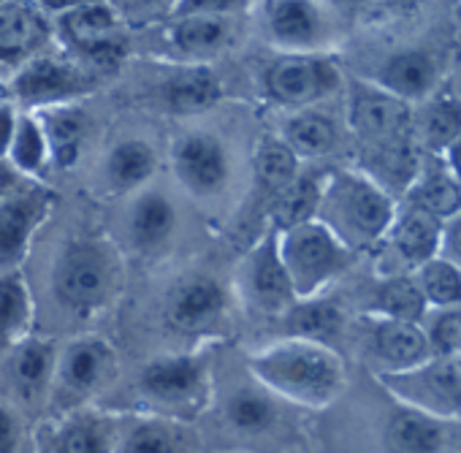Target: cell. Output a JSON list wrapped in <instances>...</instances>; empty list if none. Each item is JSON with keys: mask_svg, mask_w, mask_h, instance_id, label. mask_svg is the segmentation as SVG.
Listing matches in <instances>:
<instances>
[{"mask_svg": "<svg viewBox=\"0 0 461 453\" xmlns=\"http://www.w3.org/2000/svg\"><path fill=\"white\" fill-rule=\"evenodd\" d=\"M250 375L258 385L288 404L323 410L334 404L345 385V358L323 342L285 337L250 353Z\"/></svg>", "mask_w": 461, "mask_h": 453, "instance_id": "cell-1", "label": "cell"}, {"mask_svg": "<svg viewBox=\"0 0 461 453\" xmlns=\"http://www.w3.org/2000/svg\"><path fill=\"white\" fill-rule=\"evenodd\" d=\"M399 204L366 171H334L326 177L315 209V220L353 253L372 250L388 234Z\"/></svg>", "mask_w": 461, "mask_h": 453, "instance_id": "cell-2", "label": "cell"}, {"mask_svg": "<svg viewBox=\"0 0 461 453\" xmlns=\"http://www.w3.org/2000/svg\"><path fill=\"white\" fill-rule=\"evenodd\" d=\"M277 242L296 302L321 296L353 267L356 258V253L348 250L315 217L277 231Z\"/></svg>", "mask_w": 461, "mask_h": 453, "instance_id": "cell-3", "label": "cell"}, {"mask_svg": "<svg viewBox=\"0 0 461 453\" xmlns=\"http://www.w3.org/2000/svg\"><path fill=\"white\" fill-rule=\"evenodd\" d=\"M139 394L147 412L185 421L212 399V361L206 353L155 356L139 372Z\"/></svg>", "mask_w": 461, "mask_h": 453, "instance_id": "cell-4", "label": "cell"}, {"mask_svg": "<svg viewBox=\"0 0 461 453\" xmlns=\"http://www.w3.org/2000/svg\"><path fill=\"white\" fill-rule=\"evenodd\" d=\"M120 277L117 253L101 240L68 245L55 267V296L63 307L90 315L101 310Z\"/></svg>", "mask_w": 461, "mask_h": 453, "instance_id": "cell-5", "label": "cell"}, {"mask_svg": "<svg viewBox=\"0 0 461 453\" xmlns=\"http://www.w3.org/2000/svg\"><path fill=\"white\" fill-rule=\"evenodd\" d=\"M396 404L426 412L437 421H461V358L431 356L410 369L375 375Z\"/></svg>", "mask_w": 461, "mask_h": 453, "instance_id": "cell-6", "label": "cell"}, {"mask_svg": "<svg viewBox=\"0 0 461 453\" xmlns=\"http://www.w3.org/2000/svg\"><path fill=\"white\" fill-rule=\"evenodd\" d=\"M348 122L366 149L385 155L391 163L407 149V136L412 131V106L383 93L372 82H353Z\"/></svg>", "mask_w": 461, "mask_h": 453, "instance_id": "cell-7", "label": "cell"}, {"mask_svg": "<svg viewBox=\"0 0 461 453\" xmlns=\"http://www.w3.org/2000/svg\"><path fill=\"white\" fill-rule=\"evenodd\" d=\"M117 369V353L104 337H77L66 348H58V364L52 388L60 404H85L98 388H104Z\"/></svg>", "mask_w": 461, "mask_h": 453, "instance_id": "cell-8", "label": "cell"}, {"mask_svg": "<svg viewBox=\"0 0 461 453\" xmlns=\"http://www.w3.org/2000/svg\"><path fill=\"white\" fill-rule=\"evenodd\" d=\"M342 85L337 66L323 55H283L267 71V93L272 101L294 109H310Z\"/></svg>", "mask_w": 461, "mask_h": 453, "instance_id": "cell-9", "label": "cell"}, {"mask_svg": "<svg viewBox=\"0 0 461 453\" xmlns=\"http://www.w3.org/2000/svg\"><path fill=\"white\" fill-rule=\"evenodd\" d=\"M361 345L375 375L402 372L431 358V348L420 323L393 321L369 313L361 321Z\"/></svg>", "mask_w": 461, "mask_h": 453, "instance_id": "cell-10", "label": "cell"}, {"mask_svg": "<svg viewBox=\"0 0 461 453\" xmlns=\"http://www.w3.org/2000/svg\"><path fill=\"white\" fill-rule=\"evenodd\" d=\"M171 168L195 198H212L225 190L230 177L228 149L209 133H185L171 144Z\"/></svg>", "mask_w": 461, "mask_h": 453, "instance_id": "cell-11", "label": "cell"}, {"mask_svg": "<svg viewBox=\"0 0 461 453\" xmlns=\"http://www.w3.org/2000/svg\"><path fill=\"white\" fill-rule=\"evenodd\" d=\"M93 87L90 77L77 66L58 58H31L17 71L12 90L20 104L31 109H47L60 104H74Z\"/></svg>", "mask_w": 461, "mask_h": 453, "instance_id": "cell-12", "label": "cell"}, {"mask_svg": "<svg viewBox=\"0 0 461 453\" xmlns=\"http://www.w3.org/2000/svg\"><path fill=\"white\" fill-rule=\"evenodd\" d=\"M60 36L71 41L85 58L98 66H114L125 55V39L120 36V17L106 0H90L58 20Z\"/></svg>", "mask_w": 461, "mask_h": 453, "instance_id": "cell-13", "label": "cell"}, {"mask_svg": "<svg viewBox=\"0 0 461 453\" xmlns=\"http://www.w3.org/2000/svg\"><path fill=\"white\" fill-rule=\"evenodd\" d=\"M269 36L285 55H321L331 20L321 0H269Z\"/></svg>", "mask_w": 461, "mask_h": 453, "instance_id": "cell-14", "label": "cell"}, {"mask_svg": "<svg viewBox=\"0 0 461 453\" xmlns=\"http://www.w3.org/2000/svg\"><path fill=\"white\" fill-rule=\"evenodd\" d=\"M242 285L248 299L264 313H285L296 302L288 272L280 258L277 229H272L245 258Z\"/></svg>", "mask_w": 461, "mask_h": 453, "instance_id": "cell-15", "label": "cell"}, {"mask_svg": "<svg viewBox=\"0 0 461 453\" xmlns=\"http://www.w3.org/2000/svg\"><path fill=\"white\" fill-rule=\"evenodd\" d=\"M47 212L50 201L41 193H6L0 198V275L20 272Z\"/></svg>", "mask_w": 461, "mask_h": 453, "instance_id": "cell-16", "label": "cell"}, {"mask_svg": "<svg viewBox=\"0 0 461 453\" xmlns=\"http://www.w3.org/2000/svg\"><path fill=\"white\" fill-rule=\"evenodd\" d=\"M442 225L445 222L439 217H434L423 209H415L407 204L396 209L391 229L380 242L396 256V261H399L396 272H415L420 264L439 256Z\"/></svg>", "mask_w": 461, "mask_h": 453, "instance_id": "cell-17", "label": "cell"}, {"mask_svg": "<svg viewBox=\"0 0 461 453\" xmlns=\"http://www.w3.org/2000/svg\"><path fill=\"white\" fill-rule=\"evenodd\" d=\"M439 63L423 50H404L380 63V68L366 79L383 93L404 101L407 106L423 104L439 90Z\"/></svg>", "mask_w": 461, "mask_h": 453, "instance_id": "cell-18", "label": "cell"}, {"mask_svg": "<svg viewBox=\"0 0 461 453\" xmlns=\"http://www.w3.org/2000/svg\"><path fill=\"white\" fill-rule=\"evenodd\" d=\"M114 453H201V437L185 421L141 412L114 431Z\"/></svg>", "mask_w": 461, "mask_h": 453, "instance_id": "cell-19", "label": "cell"}, {"mask_svg": "<svg viewBox=\"0 0 461 453\" xmlns=\"http://www.w3.org/2000/svg\"><path fill=\"white\" fill-rule=\"evenodd\" d=\"M228 310V296L222 285L212 277H187L179 283L168 299V323L182 334H203L214 329Z\"/></svg>", "mask_w": 461, "mask_h": 453, "instance_id": "cell-20", "label": "cell"}, {"mask_svg": "<svg viewBox=\"0 0 461 453\" xmlns=\"http://www.w3.org/2000/svg\"><path fill=\"white\" fill-rule=\"evenodd\" d=\"M404 204L423 209L442 222L453 217L461 209V185L458 179L447 171L439 155H429L420 160L415 168L410 185L404 187Z\"/></svg>", "mask_w": 461, "mask_h": 453, "instance_id": "cell-21", "label": "cell"}, {"mask_svg": "<svg viewBox=\"0 0 461 453\" xmlns=\"http://www.w3.org/2000/svg\"><path fill=\"white\" fill-rule=\"evenodd\" d=\"M55 364H58V348L52 340L25 337L12 348L9 375L23 402L33 404L47 399V394L52 391Z\"/></svg>", "mask_w": 461, "mask_h": 453, "instance_id": "cell-22", "label": "cell"}, {"mask_svg": "<svg viewBox=\"0 0 461 453\" xmlns=\"http://www.w3.org/2000/svg\"><path fill=\"white\" fill-rule=\"evenodd\" d=\"M280 402L256 380L250 385H240L228 394L222 404L225 423L234 434L242 437H267L280 426Z\"/></svg>", "mask_w": 461, "mask_h": 453, "instance_id": "cell-23", "label": "cell"}, {"mask_svg": "<svg viewBox=\"0 0 461 453\" xmlns=\"http://www.w3.org/2000/svg\"><path fill=\"white\" fill-rule=\"evenodd\" d=\"M445 439V421L404 404H396L383 431L388 453H442Z\"/></svg>", "mask_w": 461, "mask_h": 453, "instance_id": "cell-24", "label": "cell"}, {"mask_svg": "<svg viewBox=\"0 0 461 453\" xmlns=\"http://www.w3.org/2000/svg\"><path fill=\"white\" fill-rule=\"evenodd\" d=\"M176 229V206L163 190H141L131 206L128 234L136 250L163 248Z\"/></svg>", "mask_w": 461, "mask_h": 453, "instance_id": "cell-25", "label": "cell"}, {"mask_svg": "<svg viewBox=\"0 0 461 453\" xmlns=\"http://www.w3.org/2000/svg\"><path fill=\"white\" fill-rule=\"evenodd\" d=\"M50 149V163L58 168H68L79 160L87 117L79 106L74 104H60V106H47L33 112Z\"/></svg>", "mask_w": 461, "mask_h": 453, "instance_id": "cell-26", "label": "cell"}, {"mask_svg": "<svg viewBox=\"0 0 461 453\" xmlns=\"http://www.w3.org/2000/svg\"><path fill=\"white\" fill-rule=\"evenodd\" d=\"M412 128H418V136L429 155H442L461 133V98L456 93L437 90L415 106Z\"/></svg>", "mask_w": 461, "mask_h": 453, "instance_id": "cell-27", "label": "cell"}, {"mask_svg": "<svg viewBox=\"0 0 461 453\" xmlns=\"http://www.w3.org/2000/svg\"><path fill=\"white\" fill-rule=\"evenodd\" d=\"M299 160H312V158H323L329 152L337 149L339 144V128L337 122L318 112V109H299L294 117H288L283 136H280Z\"/></svg>", "mask_w": 461, "mask_h": 453, "instance_id": "cell-28", "label": "cell"}, {"mask_svg": "<svg viewBox=\"0 0 461 453\" xmlns=\"http://www.w3.org/2000/svg\"><path fill=\"white\" fill-rule=\"evenodd\" d=\"M155 168H158L155 149L141 139H125V141L112 147L104 171H106L112 190L131 193V190L144 187L152 179Z\"/></svg>", "mask_w": 461, "mask_h": 453, "instance_id": "cell-29", "label": "cell"}, {"mask_svg": "<svg viewBox=\"0 0 461 453\" xmlns=\"http://www.w3.org/2000/svg\"><path fill=\"white\" fill-rule=\"evenodd\" d=\"M171 44L193 60H206L230 44L228 17H182L174 20Z\"/></svg>", "mask_w": 461, "mask_h": 453, "instance_id": "cell-30", "label": "cell"}, {"mask_svg": "<svg viewBox=\"0 0 461 453\" xmlns=\"http://www.w3.org/2000/svg\"><path fill=\"white\" fill-rule=\"evenodd\" d=\"M33 323V296L20 272L0 275V345L14 348L20 340L31 337Z\"/></svg>", "mask_w": 461, "mask_h": 453, "instance_id": "cell-31", "label": "cell"}, {"mask_svg": "<svg viewBox=\"0 0 461 453\" xmlns=\"http://www.w3.org/2000/svg\"><path fill=\"white\" fill-rule=\"evenodd\" d=\"M426 302L412 280L410 272L402 275H385L372 296V307L369 315H383V318H393V321H410V323H420L426 315Z\"/></svg>", "mask_w": 461, "mask_h": 453, "instance_id": "cell-32", "label": "cell"}, {"mask_svg": "<svg viewBox=\"0 0 461 453\" xmlns=\"http://www.w3.org/2000/svg\"><path fill=\"white\" fill-rule=\"evenodd\" d=\"M285 315H288L291 337L312 340V342H323V345H331V340H334V337L342 331V326H345L342 310H339L334 302H326V299H321V296L294 302V304L285 310Z\"/></svg>", "mask_w": 461, "mask_h": 453, "instance_id": "cell-33", "label": "cell"}, {"mask_svg": "<svg viewBox=\"0 0 461 453\" xmlns=\"http://www.w3.org/2000/svg\"><path fill=\"white\" fill-rule=\"evenodd\" d=\"M429 310L461 307V269L445 256H434L410 272Z\"/></svg>", "mask_w": 461, "mask_h": 453, "instance_id": "cell-34", "label": "cell"}, {"mask_svg": "<svg viewBox=\"0 0 461 453\" xmlns=\"http://www.w3.org/2000/svg\"><path fill=\"white\" fill-rule=\"evenodd\" d=\"M44 36L39 17L20 4H0V58L31 55Z\"/></svg>", "mask_w": 461, "mask_h": 453, "instance_id": "cell-35", "label": "cell"}, {"mask_svg": "<svg viewBox=\"0 0 461 453\" xmlns=\"http://www.w3.org/2000/svg\"><path fill=\"white\" fill-rule=\"evenodd\" d=\"M253 163H256V177H258L261 187L272 190L275 195L283 193L299 177V158L280 136L264 139L256 149Z\"/></svg>", "mask_w": 461, "mask_h": 453, "instance_id": "cell-36", "label": "cell"}, {"mask_svg": "<svg viewBox=\"0 0 461 453\" xmlns=\"http://www.w3.org/2000/svg\"><path fill=\"white\" fill-rule=\"evenodd\" d=\"M222 98L217 79L209 71H187L168 85L166 101L176 114H198L212 109Z\"/></svg>", "mask_w": 461, "mask_h": 453, "instance_id": "cell-37", "label": "cell"}, {"mask_svg": "<svg viewBox=\"0 0 461 453\" xmlns=\"http://www.w3.org/2000/svg\"><path fill=\"white\" fill-rule=\"evenodd\" d=\"M55 448L58 453H114V431L93 415H74L63 423Z\"/></svg>", "mask_w": 461, "mask_h": 453, "instance_id": "cell-38", "label": "cell"}, {"mask_svg": "<svg viewBox=\"0 0 461 453\" xmlns=\"http://www.w3.org/2000/svg\"><path fill=\"white\" fill-rule=\"evenodd\" d=\"M9 160L17 171L28 177H39L50 166V149L44 131L36 120V114H20L12 147H9Z\"/></svg>", "mask_w": 461, "mask_h": 453, "instance_id": "cell-39", "label": "cell"}, {"mask_svg": "<svg viewBox=\"0 0 461 453\" xmlns=\"http://www.w3.org/2000/svg\"><path fill=\"white\" fill-rule=\"evenodd\" d=\"M321 182L315 179H302L296 177V182H291L283 193L275 195V220H277V231L291 229L296 222L312 220L315 209H318V198H321Z\"/></svg>", "mask_w": 461, "mask_h": 453, "instance_id": "cell-40", "label": "cell"}, {"mask_svg": "<svg viewBox=\"0 0 461 453\" xmlns=\"http://www.w3.org/2000/svg\"><path fill=\"white\" fill-rule=\"evenodd\" d=\"M420 329L431 348V356H456L461 358V307L426 310Z\"/></svg>", "mask_w": 461, "mask_h": 453, "instance_id": "cell-41", "label": "cell"}, {"mask_svg": "<svg viewBox=\"0 0 461 453\" xmlns=\"http://www.w3.org/2000/svg\"><path fill=\"white\" fill-rule=\"evenodd\" d=\"M174 6L176 0H112V9L117 12L120 23H133V25L152 23L163 14L171 17Z\"/></svg>", "mask_w": 461, "mask_h": 453, "instance_id": "cell-42", "label": "cell"}, {"mask_svg": "<svg viewBox=\"0 0 461 453\" xmlns=\"http://www.w3.org/2000/svg\"><path fill=\"white\" fill-rule=\"evenodd\" d=\"M242 4L245 0H176L171 17L174 20H182V17H228Z\"/></svg>", "mask_w": 461, "mask_h": 453, "instance_id": "cell-43", "label": "cell"}, {"mask_svg": "<svg viewBox=\"0 0 461 453\" xmlns=\"http://www.w3.org/2000/svg\"><path fill=\"white\" fill-rule=\"evenodd\" d=\"M23 445V423L17 410L0 399V453H20Z\"/></svg>", "mask_w": 461, "mask_h": 453, "instance_id": "cell-44", "label": "cell"}, {"mask_svg": "<svg viewBox=\"0 0 461 453\" xmlns=\"http://www.w3.org/2000/svg\"><path fill=\"white\" fill-rule=\"evenodd\" d=\"M439 256H445L447 261H453L461 269V209L453 217H447L445 225H442Z\"/></svg>", "mask_w": 461, "mask_h": 453, "instance_id": "cell-45", "label": "cell"}, {"mask_svg": "<svg viewBox=\"0 0 461 453\" xmlns=\"http://www.w3.org/2000/svg\"><path fill=\"white\" fill-rule=\"evenodd\" d=\"M17 122H20V112L14 109V104L0 101V158H9V147H12Z\"/></svg>", "mask_w": 461, "mask_h": 453, "instance_id": "cell-46", "label": "cell"}, {"mask_svg": "<svg viewBox=\"0 0 461 453\" xmlns=\"http://www.w3.org/2000/svg\"><path fill=\"white\" fill-rule=\"evenodd\" d=\"M442 158V163L447 166V171L458 179V185H461V133L453 139V144L439 155Z\"/></svg>", "mask_w": 461, "mask_h": 453, "instance_id": "cell-47", "label": "cell"}, {"mask_svg": "<svg viewBox=\"0 0 461 453\" xmlns=\"http://www.w3.org/2000/svg\"><path fill=\"white\" fill-rule=\"evenodd\" d=\"M377 4L385 6L393 14H412V12H418L426 4V0H377Z\"/></svg>", "mask_w": 461, "mask_h": 453, "instance_id": "cell-48", "label": "cell"}, {"mask_svg": "<svg viewBox=\"0 0 461 453\" xmlns=\"http://www.w3.org/2000/svg\"><path fill=\"white\" fill-rule=\"evenodd\" d=\"M39 4H41L44 12H52V14L60 17V14H66V12L82 6V4H90V0H39Z\"/></svg>", "mask_w": 461, "mask_h": 453, "instance_id": "cell-49", "label": "cell"}, {"mask_svg": "<svg viewBox=\"0 0 461 453\" xmlns=\"http://www.w3.org/2000/svg\"><path fill=\"white\" fill-rule=\"evenodd\" d=\"M329 4L337 9H364V6L375 4V0H329Z\"/></svg>", "mask_w": 461, "mask_h": 453, "instance_id": "cell-50", "label": "cell"}, {"mask_svg": "<svg viewBox=\"0 0 461 453\" xmlns=\"http://www.w3.org/2000/svg\"><path fill=\"white\" fill-rule=\"evenodd\" d=\"M12 187V171L6 166H0V198H4Z\"/></svg>", "mask_w": 461, "mask_h": 453, "instance_id": "cell-51", "label": "cell"}]
</instances>
